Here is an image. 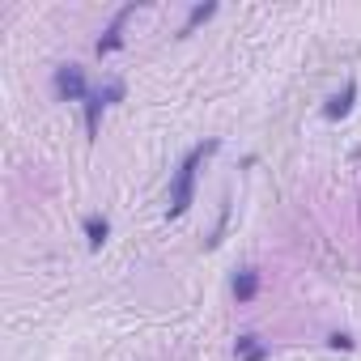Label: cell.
<instances>
[{
  "mask_svg": "<svg viewBox=\"0 0 361 361\" xmlns=\"http://www.w3.org/2000/svg\"><path fill=\"white\" fill-rule=\"evenodd\" d=\"M221 149V140H204V145H196L183 161H178V170H174V178H170V204H166V217H183L188 209H192V196H196V170L204 166V157H213Z\"/></svg>",
  "mask_w": 361,
  "mask_h": 361,
  "instance_id": "obj_1",
  "label": "cell"
},
{
  "mask_svg": "<svg viewBox=\"0 0 361 361\" xmlns=\"http://www.w3.org/2000/svg\"><path fill=\"white\" fill-rule=\"evenodd\" d=\"M51 85H56V98H60V102H85V98L94 94L81 64H60L56 77H51Z\"/></svg>",
  "mask_w": 361,
  "mask_h": 361,
  "instance_id": "obj_2",
  "label": "cell"
},
{
  "mask_svg": "<svg viewBox=\"0 0 361 361\" xmlns=\"http://www.w3.org/2000/svg\"><path fill=\"white\" fill-rule=\"evenodd\" d=\"M136 13V0H132V5H123V9H115V18H111V26L102 30V39L94 43V51L98 56H115L119 47H123V26H128V18Z\"/></svg>",
  "mask_w": 361,
  "mask_h": 361,
  "instance_id": "obj_3",
  "label": "cell"
},
{
  "mask_svg": "<svg viewBox=\"0 0 361 361\" xmlns=\"http://www.w3.org/2000/svg\"><path fill=\"white\" fill-rule=\"evenodd\" d=\"M353 102H357V81H344V90L336 94V98H327V106H323V119H344L348 111H353Z\"/></svg>",
  "mask_w": 361,
  "mask_h": 361,
  "instance_id": "obj_4",
  "label": "cell"
},
{
  "mask_svg": "<svg viewBox=\"0 0 361 361\" xmlns=\"http://www.w3.org/2000/svg\"><path fill=\"white\" fill-rule=\"evenodd\" d=\"M234 353H238V361H268V357H272V348L259 344V336H251V331L234 340Z\"/></svg>",
  "mask_w": 361,
  "mask_h": 361,
  "instance_id": "obj_5",
  "label": "cell"
},
{
  "mask_svg": "<svg viewBox=\"0 0 361 361\" xmlns=\"http://www.w3.org/2000/svg\"><path fill=\"white\" fill-rule=\"evenodd\" d=\"M106 238H111V221L98 217V213H90V217H85V243H90V251H102Z\"/></svg>",
  "mask_w": 361,
  "mask_h": 361,
  "instance_id": "obj_6",
  "label": "cell"
},
{
  "mask_svg": "<svg viewBox=\"0 0 361 361\" xmlns=\"http://www.w3.org/2000/svg\"><path fill=\"white\" fill-rule=\"evenodd\" d=\"M230 289H234V298H238V302H251V298L259 293V268H243V272L234 276V285H230Z\"/></svg>",
  "mask_w": 361,
  "mask_h": 361,
  "instance_id": "obj_7",
  "label": "cell"
},
{
  "mask_svg": "<svg viewBox=\"0 0 361 361\" xmlns=\"http://www.w3.org/2000/svg\"><path fill=\"white\" fill-rule=\"evenodd\" d=\"M102 111H106V102H102V94L94 90V94L85 98V136H90V140H98V119H102Z\"/></svg>",
  "mask_w": 361,
  "mask_h": 361,
  "instance_id": "obj_8",
  "label": "cell"
},
{
  "mask_svg": "<svg viewBox=\"0 0 361 361\" xmlns=\"http://www.w3.org/2000/svg\"><path fill=\"white\" fill-rule=\"evenodd\" d=\"M213 13H217V0H204V5H192V13H188V22H183V30H178V35H192V30H196V26H204Z\"/></svg>",
  "mask_w": 361,
  "mask_h": 361,
  "instance_id": "obj_9",
  "label": "cell"
},
{
  "mask_svg": "<svg viewBox=\"0 0 361 361\" xmlns=\"http://www.w3.org/2000/svg\"><path fill=\"white\" fill-rule=\"evenodd\" d=\"M226 226H230V196L221 200V217H217V230H213V238H209V247H221V234H226Z\"/></svg>",
  "mask_w": 361,
  "mask_h": 361,
  "instance_id": "obj_10",
  "label": "cell"
},
{
  "mask_svg": "<svg viewBox=\"0 0 361 361\" xmlns=\"http://www.w3.org/2000/svg\"><path fill=\"white\" fill-rule=\"evenodd\" d=\"M98 94H102V102H106V106H111V102H119V98H123V94H128V85H123V81H106V85H102V90H98Z\"/></svg>",
  "mask_w": 361,
  "mask_h": 361,
  "instance_id": "obj_11",
  "label": "cell"
},
{
  "mask_svg": "<svg viewBox=\"0 0 361 361\" xmlns=\"http://www.w3.org/2000/svg\"><path fill=\"white\" fill-rule=\"evenodd\" d=\"M327 344H331V348H344V353H353V348H357V340H353L348 331H331V336H327Z\"/></svg>",
  "mask_w": 361,
  "mask_h": 361,
  "instance_id": "obj_12",
  "label": "cell"
}]
</instances>
